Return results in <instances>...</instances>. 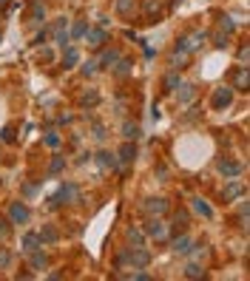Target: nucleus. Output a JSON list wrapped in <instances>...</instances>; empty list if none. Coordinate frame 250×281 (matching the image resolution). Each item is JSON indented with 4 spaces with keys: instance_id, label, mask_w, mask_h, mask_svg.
Returning <instances> with one entry per match:
<instances>
[{
    "instance_id": "9b49d317",
    "label": "nucleus",
    "mask_w": 250,
    "mask_h": 281,
    "mask_svg": "<svg viewBox=\"0 0 250 281\" xmlns=\"http://www.w3.org/2000/svg\"><path fill=\"white\" fill-rule=\"evenodd\" d=\"M233 88H239V91L250 88V68L248 66H239L236 71H233Z\"/></svg>"
},
{
    "instance_id": "bb28decb",
    "label": "nucleus",
    "mask_w": 250,
    "mask_h": 281,
    "mask_svg": "<svg viewBox=\"0 0 250 281\" xmlns=\"http://www.w3.org/2000/svg\"><path fill=\"white\" fill-rule=\"evenodd\" d=\"M97 162H100L102 168H117V159H114L108 151H100V154H97Z\"/></svg>"
},
{
    "instance_id": "412c9836",
    "label": "nucleus",
    "mask_w": 250,
    "mask_h": 281,
    "mask_svg": "<svg viewBox=\"0 0 250 281\" xmlns=\"http://www.w3.org/2000/svg\"><path fill=\"white\" fill-rule=\"evenodd\" d=\"M100 102V94H97V88H88L83 97H80V105L83 108H91V105H97Z\"/></svg>"
},
{
    "instance_id": "dca6fc26",
    "label": "nucleus",
    "mask_w": 250,
    "mask_h": 281,
    "mask_svg": "<svg viewBox=\"0 0 250 281\" xmlns=\"http://www.w3.org/2000/svg\"><path fill=\"white\" fill-rule=\"evenodd\" d=\"M142 11H145L148 20L154 23L159 17V11H162V3H159V0H145V3H142Z\"/></svg>"
},
{
    "instance_id": "b1692460",
    "label": "nucleus",
    "mask_w": 250,
    "mask_h": 281,
    "mask_svg": "<svg viewBox=\"0 0 250 281\" xmlns=\"http://www.w3.org/2000/svg\"><path fill=\"white\" fill-rule=\"evenodd\" d=\"M85 20H74V26H71V32H68V40H80L83 34H85Z\"/></svg>"
},
{
    "instance_id": "ea45409f",
    "label": "nucleus",
    "mask_w": 250,
    "mask_h": 281,
    "mask_svg": "<svg viewBox=\"0 0 250 281\" xmlns=\"http://www.w3.org/2000/svg\"><path fill=\"white\" fill-rule=\"evenodd\" d=\"M63 165H66V162H63V157H57L54 162H51V173H60V170H63Z\"/></svg>"
},
{
    "instance_id": "ddd939ff",
    "label": "nucleus",
    "mask_w": 250,
    "mask_h": 281,
    "mask_svg": "<svg viewBox=\"0 0 250 281\" xmlns=\"http://www.w3.org/2000/svg\"><path fill=\"white\" fill-rule=\"evenodd\" d=\"M173 91H176V100L179 102H193V97H196V91H193L191 82H179Z\"/></svg>"
},
{
    "instance_id": "7c9ffc66",
    "label": "nucleus",
    "mask_w": 250,
    "mask_h": 281,
    "mask_svg": "<svg viewBox=\"0 0 250 281\" xmlns=\"http://www.w3.org/2000/svg\"><path fill=\"white\" fill-rule=\"evenodd\" d=\"M128 71H131V60H120V66H114V74H117V77H125Z\"/></svg>"
},
{
    "instance_id": "6ab92c4d",
    "label": "nucleus",
    "mask_w": 250,
    "mask_h": 281,
    "mask_svg": "<svg viewBox=\"0 0 250 281\" xmlns=\"http://www.w3.org/2000/svg\"><path fill=\"white\" fill-rule=\"evenodd\" d=\"M188 51H182V48H176V51H173V57H170V68H173V71H179L182 66H188Z\"/></svg>"
},
{
    "instance_id": "a19ab883",
    "label": "nucleus",
    "mask_w": 250,
    "mask_h": 281,
    "mask_svg": "<svg viewBox=\"0 0 250 281\" xmlns=\"http://www.w3.org/2000/svg\"><path fill=\"white\" fill-rule=\"evenodd\" d=\"M176 225H188V210H176Z\"/></svg>"
},
{
    "instance_id": "473e14b6",
    "label": "nucleus",
    "mask_w": 250,
    "mask_h": 281,
    "mask_svg": "<svg viewBox=\"0 0 250 281\" xmlns=\"http://www.w3.org/2000/svg\"><path fill=\"white\" fill-rule=\"evenodd\" d=\"M11 233V222L9 219H0V239H9Z\"/></svg>"
},
{
    "instance_id": "4468645a",
    "label": "nucleus",
    "mask_w": 250,
    "mask_h": 281,
    "mask_svg": "<svg viewBox=\"0 0 250 281\" xmlns=\"http://www.w3.org/2000/svg\"><path fill=\"white\" fill-rule=\"evenodd\" d=\"M191 207H193L199 216H205V219H213V207L205 202V199H199V196H196V199H191Z\"/></svg>"
},
{
    "instance_id": "e433bc0d",
    "label": "nucleus",
    "mask_w": 250,
    "mask_h": 281,
    "mask_svg": "<svg viewBox=\"0 0 250 281\" xmlns=\"http://www.w3.org/2000/svg\"><path fill=\"white\" fill-rule=\"evenodd\" d=\"M216 48H227V32L216 34Z\"/></svg>"
},
{
    "instance_id": "5701e85b",
    "label": "nucleus",
    "mask_w": 250,
    "mask_h": 281,
    "mask_svg": "<svg viewBox=\"0 0 250 281\" xmlns=\"http://www.w3.org/2000/svg\"><path fill=\"white\" fill-rule=\"evenodd\" d=\"M136 6V0H114V9H117V14H131Z\"/></svg>"
},
{
    "instance_id": "20e7f679",
    "label": "nucleus",
    "mask_w": 250,
    "mask_h": 281,
    "mask_svg": "<svg viewBox=\"0 0 250 281\" xmlns=\"http://www.w3.org/2000/svg\"><path fill=\"white\" fill-rule=\"evenodd\" d=\"M145 233L151 239H157V241H168L170 239V225H165L162 219H154V216H151V222L145 225Z\"/></svg>"
},
{
    "instance_id": "1a4fd4ad",
    "label": "nucleus",
    "mask_w": 250,
    "mask_h": 281,
    "mask_svg": "<svg viewBox=\"0 0 250 281\" xmlns=\"http://www.w3.org/2000/svg\"><path fill=\"white\" fill-rule=\"evenodd\" d=\"M85 43L91 45V48H102L105 45V40H108V34H105V29L102 26H97V29H85Z\"/></svg>"
},
{
    "instance_id": "aec40b11",
    "label": "nucleus",
    "mask_w": 250,
    "mask_h": 281,
    "mask_svg": "<svg viewBox=\"0 0 250 281\" xmlns=\"http://www.w3.org/2000/svg\"><path fill=\"white\" fill-rule=\"evenodd\" d=\"M100 68H102L100 66V57H91V60H85V63H83V77H94Z\"/></svg>"
},
{
    "instance_id": "0eeeda50",
    "label": "nucleus",
    "mask_w": 250,
    "mask_h": 281,
    "mask_svg": "<svg viewBox=\"0 0 250 281\" xmlns=\"http://www.w3.org/2000/svg\"><path fill=\"white\" fill-rule=\"evenodd\" d=\"M242 196H245V185L236 179H227V185L222 188V199L230 204V202H236V199H242Z\"/></svg>"
},
{
    "instance_id": "9d476101",
    "label": "nucleus",
    "mask_w": 250,
    "mask_h": 281,
    "mask_svg": "<svg viewBox=\"0 0 250 281\" xmlns=\"http://www.w3.org/2000/svg\"><path fill=\"white\" fill-rule=\"evenodd\" d=\"M134 159H136V145H134V139H128V142L120 148V157H117V162H120L123 168H128Z\"/></svg>"
},
{
    "instance_id": "f8f14e48",
    "label": "nucleus",
    "mask_w": 250,
    "mask_h": 281,
    "mask_svg": "<svg viewBox=\"0 0 250 281\" xmlns=\"http://www.w3.org/2000/svg\"><path fill=\"white\" fill-rule=\"evenodd\" d=\"M40 233H26V236L20 239V247H23V253H32V250H40Z\"/></svg>"
},
{
    "instance_id": "cd10ccee",
    "label": "nucleus",
    "mask_w": 250,
    "mask_h": 281,
    "mask_svg": "<svg viewBox=\"0 0 250 281\" xmlns=\"http://www.w3.org/2000/svg\"><path fill=\"white\" fill-rule=\"evenodd\" d=\"M202 276H205L202 264H188V267H185V279H202Z\"/></svg>"
},
{
    "instance_id": "2f4dec72",
    "label": "nucleus",
    "mask_w": 250,
    "mask_h": 281,
    "mask_svg": "<svg viewBox=\"0 0 250 281\" xmlns=\"http://www.w3.org/2000/svg\"><path fill=\"white\" fill-rule=\"evenodd\" d=\"M9 264H11V253L6 247H0V270H6Z\"/></svg>"
},
{
    "instance_id": "39448f33",
    "label": "nucleus",
    "mask_w": 250,
    "mask_h": 281,
    "mask_svg": "<svg viewBox=\"0 0 250 281\" xmlns=\"http://www.w3.org/2000/svg\"><path fill=\"white\" fill-rule=\"evenodd\" d=\"M230 102H233V91H230V85H219V88L213 91V97H210V105H213L216 111L227 108Z\"/></svg>"
},
{
    "instance_id": "a878e982",
    "label": "nucleus",
    "mask_w": 250,
    "mask_h": 281,
    "mask_svg": "<svg viewBox=\"0 0 250 281\" xmlns=\"http://www.w3.org/2000/svg\"><path fill=\"white\" fill-rule=\"evenodd\" d=\"M80 63V54H77V48H66V54H63V66L71 68V66H77Z\"/></svg>"
},
{
    "instance_id": "4be33fe9",
    "label": "nucleus",
    "mask_w": 250,
    "mask_h": 281,
    "mask_svg": "<svg viewBox=\"0 0 250 281\" xmlns=\"http://www.w3.org/2000/svg\"><path fill=\"white\" fill-rule=\"evenodd\" d=\"M45 261H48V259H45L40 250H32V253H29V264H32L34 270H43V267H45Z\"/></svg>"
},
{
    "instance_id": "393cba45",
    "label": "nucleus",
    "mask_w": 250,
    "mask_h": 281,
    "mask_svg": "<svg viewBox=\"0 0 250 281\" xmlns=\"http://www.w3.org/2000/svg\"><path fill=\"white\" fill-rule=\"evenodd\" d=\"M57 239H60V233H57L51 225H45L43 230H40V241H48V244H54Z\"/></svg>"
},
{
    "instance_id": "37998d69",
    "label": "nucleus",
    "mask_w": 250,
    "mask_h": 281,
    "mask_svg": "<svg viewBox=\"0 0 250 281\" xmlns=\"http://www.w3.org/2000/svg\"><path fill=\"white\" fill-rule=\"evenodd\" d=\"M94 136H97V139H105V128H102V125H94Z\"/></svg>"
},
{
    "instance_id": "f257e3e1",
    "label": "nucleus",
    "mask_w": 250,
    "mask_h": 281,
    "mask_svg": "<svg viewBox=\"0 0 250 281\" xmlns=\"http://www.w3.org/2000/svg\"><path fill=\"white\" fill-rule=\"evenodd\" d=\"M125 259H128V264L134 270H145L148 264H151V253L142 244H131V247H125Z\"/></svg>"
},
{
    "instance_id": "6e6552de",
    "label": "nucleus",
    "mask_w": 250,
    "mask_h": 281,
    "mask_svg": "<svg viewBox=\"0 0 250 281\" xmlns=\"http://www.w3.org/2000/svg\"><path fill=\"white\" fill-rule=\"evenodd\" d=\"M9 222L11 225H26L29 222V207L23 202H11L9 204Z\"/></svg>"
},
{
    "instance_id": "2eb2a0df",
    "label": "nucleus",
    "mask_w": 250,
    "mask_h": 281,
    "mask_svg": "<svg viewBox=\"0 0 250 281\" xmlns=\"http://www.w3.org/2000/svg\"><path fill=\"white\" fill-rule=\"evenodd\" d=\"M193 250V241L188 236H179V239H173V253H176V256H188V253H191Z\"/></svg>"
},
{
    "instance_id": "423d86ee",
    "label": "nucleus",
    "mask_w": 250,
    "mask_h": 281,
    "mask_svg": "<svg viewBox=\"0 0 250 281\" xmlns=\"http://www.w3.org/2000/svg\"><path fill=\"white\" fill-rule=\"evenodd\" d=\"M205 37H208L205 32H193V34H188V37H182L176 48L188 51V54H191V51H199V48H202V43H205Z\"/></svg>"
},
{
    "instance_id": "f704fd0d",
    "label": "nucleus",
    "mask_w": 250,
    "mask_h": 281,
    "mask_svg": "<svg viewBox=\"0 0 250 281\" xmlns=\"http://www.w3.org/2000/svg\"><path fill=\"white\" fill-rule=\"evenodd\" d=\"M219 26H222V32H230V34H233V29H236V23L230 20V17H222V23H219Z\"/></svg>"
},
{
    "instance_id": "c756f323",
    "label": "nucleus",
    "mask_w": 250,
    "mask_h": 281,
    "mask_svg": "<svg viewBox=\"0 0 250 281\" xmlns=\"http://www.w3.org/2000/svg\"><path fill=\"white\" fill-rule=\"evenodd\" d=\"M182 80H179V74H176V71H170L168 77H165V91H173L176 88V85H179Z\"/></svg>"
},
{
    "instance_id": "f03ea898",
    "label": "nucleus",
    "mask_w": 250,
    "mask_h": 281,
    "mask_svg": "<svg viewBox=\"0 0 250 281\" xmlns=\"http://www.w3.org/2000/svg\"><path fill=\"white\" fill-rule=\"evenodd\" d=\"M170 210V204L165 196H151V199H145L142 202V213L145 216H154V219H162V216Z\"/></svg>"
},
{
    "instance_id": "c9c22d12",
    "label": "nucleus",
    "mask_w": 250,
    "mask_h": 281,
    "mask_svg": "<svg viewBox=\"0 0 250 281\" xmlns=\"http://www.w3.org/2000/svg\"><path fill=\"white\" fill-rule=\"evenodd\" d=\"M45 145H51V148H60V136L51 131V134H45Z\"/></svg>"
},
{
    "instance_id": "4c0bfd02",
    "label": "nucleus",
    "mask_w": 250,
    "mask_h": 281,
    "mask_svg": "<svg viewBox=\"0 0 250 281\" xmlns=\"http://www.w3.org/2000/svg\"><path fill=\"white\" fill-rule=\"evenodd\" d=\"M248 57H250V48H248V45H242V48H239V60H242V66H248Z\"/></svg>"
},
{
    "instance_id": "7ed1b4c3",
    "label": "nucleus",
    "mask_w": 250,
    "mask_h": 281,
    "mask_svg": "<svg viewBox=\"0 0 250 281\" xmlns=\"http://www.w3.org/2000/svg\"><path fill=\"white\" fill-rule=\"evenodd\" d=\"M216 168H219V173H222L225 179H236L239 173L245 170V165H242L239 159H227V157H219V159H216Z\"/></svg>"
},
{
    "instance_id": "72a5a7b5",
    "label": "nucleus",
    "mask_w": 250,
    "mask_h": 281,
    "mask_svg": "<svg viewBox=\"0 0 250 281\" xmlns=\"http://www.w3.org/2000/svg\"><path fill=\"white\" fill-rule=\"evenodd\" d=\"M32 17H34V23H40L45 17V11H43V6H40V3H34V6H32Z\"/></svg>"
},
{
    "instance_id": "58836bf2",
    "label": "nucleus",
    "mask_w": 250,
    "mask_h": 281,
    "mask_svg": "<svg viewBox=\"0 0 250 281\" xmlns=\"http://www.w3.org/2000/svg\"><path fill=\"white\" fill-rule=\"evenodd\" d=\"M0 139H3V142H14V131H11V128H3Z\"/></svg>"
},
{
    "instance_id": "f3484780",
    "label": "nucleus",
    "mask_w": 250,
    "mask_h": 281,
    "mask_svg": "<svg viewBox=\"0 0 250 281\" xmlns=\"http://www.w3.org/2000/svg\"><path fill=\"white\" fill-rule=\"evenodd\" d=\"M51 32H54V37H57V43L60 45H66L68 43V34H66V20L60 17V20H54V26H51Z\"/></svg>"
},
{
    "instance_id": "c85d7f7f",
    "label": "nucleus",
    "mask_w": 250,
    "mask_h": 281,
    "mask_svg": "<svg viewBox=\"0 0 250 281\" xmlns=\"http://www.w3.org/2000/svg\"><path fill=\"white\" fill-rule=\"evenodd\" d=\"M123 134H125V139H136V136H139V125L128 120V122L123 125Z\"/></svg>"
},
{
    "instance_id": "a211bd4d",
    "label": "nucleus",
    "mask_w": 250,
    "mask_h": 281,
    "mask_svg": "<svg viewBox=\"0 0 250 281\" xmlns=\"http://www.w3.org/2000/svg\"><path fill=\"white\" fill-rule=\"evenodd\" d=\"M125 239H128V244H145V230L128 227V230H125Z\"/></svg>"
},
{
    "instance_id": "79ce46f5",
    "label": "nucleus",
    "mask_w": 250,
    "mask_h": 281,
    "mask_svg": "<svg viewBox=\"0 0 250 281\" xmlns=\"http://www.w3.org/2000/svg\"><path fill=\"white\" fill-rule=\"evenodd\" d=\"M23 193H26V196H34V193H37V185H34V182L23 185Z\"/></svg>"
}]
</instances>
